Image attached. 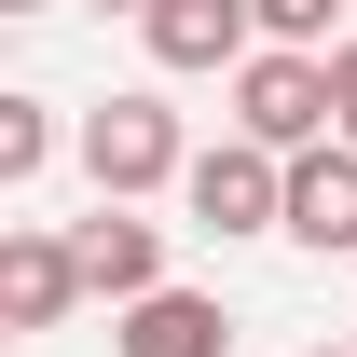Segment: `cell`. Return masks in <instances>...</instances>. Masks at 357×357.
I'll return each instance as SVG.
<instances>
[{
    "label": "cell",
    "instance_id": "7c38bea8",
    "mask_svg": "<svg viewBox=\"0 0 357 357\" xmlns=\"http://www.w3.org/2000/svg\"><path fill=\"white\" fill-rule=\"evenodd\" d=\"M96 14H151V0H96Z\"/></svg>",
    "mask_w": 357,
    "mask_h": 357
},
{
    "label": "cell",
    "instance_id": "4fadbf2b",
    "mask_svg": "<svg viewBox=\"0 0 357 357\" xmlns=\"http://www.w3.org/2000/svg\"><path fill=\"white\" fill-rule=\"evenodd\" d=\"M0 14H42V0H0Z\"/></svg>",
    "mask_w": 357,
    "mask_h": 357
},
{
    "label": "cell",
    "instance_id": "8992f818",
    "mask_svg": "<svg viewBox=\"0 0 357 357\" xmlns=\"http://www.w3.org/2000/svg\"><path fill=\"white\" fill-rule=\"evenodd\" d=\"M69 248H83V289H96V303H110V316L165 289V234L137 220V206H110V192H96V220L69 234Z\"/></svg>",
    "mask_w": 357,
    "mask_h": 357
},
{
    "label": "cell",
    "instance_id": "9c48e42d",
    "mask_svg": "<svg viewBox=\"0 0 357 357\" xmlns=\"http://www.w3.org/2000/svg\"><path fill=\"white\" fill-rule=\"evenodd\" d=\"M42 165H55V110L42 96H0V192H28Z\"/></svg>",
    "mask_w": 357,
    "mask_h": 357
},
{
    "label": "cell",
    "instance_id": "7a4b0ae2",
    "mask_svg": "<svg viewBox=\"0 0 357 357\" xmlns=\"http://www.w3.org/2000/svg\"><path fill=\"white\" fill-rule=\"evenodd\" d=\"M178 206H192V234H289V151L220 137V151H192Z\"/></svg>",
    "mask_w": 357,
    "mask_h": 357
},
{
    "label": "cell",
    "instance_id": "6da1fadb",
    "mask_svg": "<svg viewBox=\"0 0 357 357\" xmlns=\"http://www.w3.org/2000/svg\"><path fill=\"white\" fill-rule=\"evenodd\" d=\"M83 178L110 192V206H137V192L192 178V137H178V110H165V96H110V110H83Z\"/></svg>",
    "mask_w": 357,
    "mask_h": 357
},
{
    "label": "cell",
    "instance_id": "8fae6325",
    "mask_svg": "<svg viewBox=\"0 0 357 357\" xmlns=\"http://www.w3.org/2000/svg\"><path fill=\"white\" fill-rule=\"evenodd\" d=\"M330 137L357 151V42H330Z\"/></svg>",
    "mask_w": 357,
    "mask_h": 357
},
{
    "label": "cell",
    "instance_id": "ba28073f",
    "mask_svg": "<svg viewBox=\"0 0 357 357\" xmlns=\"http://www.w3.org/2000/svg\"><path fill=\"white\" fill-rule=\"evenodd\" d=\"M110 357H234V316L206 289H151V303L110 316Z\"/></svg>",
    "mask_w": 357,
    "mask_h": 357
},
{
    "label": "cell",
    "instance_id": "277c9868",
    "mask_svg": "<svg viewBox=\"0 0 357 357\" xmlns=\"http://www.w3.org/2000/svg\"><path fill=\"white\" fill-rule=\"evenodd\" d=\"M137 42H151V69H248L261 55V14L248 0H151Z\"/></svg>",
    "mask_w": 357,
    "mask_h": 357
},
{
    "label": "cell",
    "instance_id": "3957f363",
    "mask_svg": "<svg viewBox=\"0 0 357 357\" xmlns=\"http://www.w3.org/2000/svg\"><path fill=\"white\" fill-rule=\"evenodd\" d=\"M234 137H261V151H316V137H330V55L261 42L248 69H234Z\"/></svg>",
    "mask_w": 357,
    "mask_h": 357
},
{
    "label": "cell",
    "instance_id": "30bf717a",
    "mask_svg": "<svg viewBox=\"0 0 357 357\" xmlns=\"http://www.w3.org/2000/svg\"><path fill=\"white\" fill-rule=\"evenodd\" d=\"M248 14H261V42L316 55V42H330V14H344V0H248Z\"/></svg>",
    "mask_w": 357,
    "mask_h": 357
},
{
    "label": "cell",
    "instance_id": "52a82bcc",
    "mask_svg": "<svg viewBox=\"0 0 357 357\" xmlns=\"http://www.w3.org/2000/svg\"><path fill=\"white\" fill-rule=\"evenodd\" d=\"M289 248H316V261L357 248V151L344 137L330 151H289Z\"/></svg>",
    "mask_w": 357,
    "mask_h": 357
},
{
    "label": "cell",
    "instance_id": "5bb4252c",
    "mask_svg": "<svg viewBox=\"0 0 357 357\" xmlns=\"http://www.w3.org/2000/svg\"><path fill=\"white\" fill-rule=\"evenodd\" d=\"M316 357H357V344H316Z\"/></svg>",
    "mask_w": 357,
    "mask_h": 357
},
{
    "label": "cell",
    "instance_id": "5b68a950",
    "mask_svg": "<svg viewBox=\"0 0 357 357\" xmlns=\"http://www.w3.org/2000/svg\"><path fill=\"white\" fill-rule=\"evenodd\" d=\"M69 303H96L83 248L69 234H0V330H69Z\"/></svg>",
    "mask_w": 357,
    "mask_h": 357
}]
</instances>
